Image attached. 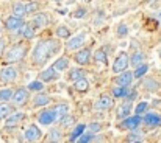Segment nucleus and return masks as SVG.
Wrapping results in <instances>:
<instances>
[{"label": "nucleus", "instance_id": "1", "mask_svg": "<svg viewBox=\"0 0 161 143\" xmlns=\"http://www.w3.org/2000/svg\"><path fill=\"white\" fill-rule=\"evenodd\" d=\"M61 48V44L56 39H41L31 50V64L35 67H44L52 56L56 54Z\"/></svg>", "mask_w": 161, "mask_h": 143}, {"label": "nucleus", "instance_id": "2", "mask_svg": "<svg viewBox=\"0 0 161 143\" xmlns=\"http://www.w3.org/2000/svg\"><path fill=\"white\" fill-rule=\"evenodd\" d=\"M28 50H30V45H28V41H25V39L14 44V45H11L3 53L5 64H17V62L24 61L25 56L28 54Z\"/></svg>", "mask_w": 161, "mask_h": 143}, {"label": "nucleus", "instance_id": "3", "mask_svg": "<svg viewBox=\"0 0 161 143\" xmlns=\"http://www.w3.org/2000/svg\"><path fill=\"white\" fill-rule=\"evenodd\" d=\"M128 67H130V54H128L127 51H120V53L116 56L114 62H113L111 72H113L114 75H119V73L125 72Z\"/></svg>", "mask_w": 161, "mask_h": 143}, {"label": "nucleus", "instance_id": "4", "mask_svg": "<svg viewBox=\"0 0 161 143\" xmlns=\"http://www.w3.org/2000/svg\"><path fill=\"white\" fill-rule=\"evenodd\" d=\"M58 114L55 110V107H44L39 114H38V123L42 126H52L53 123L58 121Z\"/></svg>", "mask_w": 161, "mask_h": 143}, {"label": "nucleus", "instance_id": "5", "mask_svg": "<svg viewBox=\"0 0 161 143\" xmlns=\"http://www.w3.org/2000/svg\"><path fill=\"white\" fill-rule=\"evenodd\" d=\"M141 123H142V117H141V115H138V114L131 115V114H130L128 117H125V118L120 120V123L117 125V128L122 129V131H131V129L139 128Z\"/></svg>", "mask_w": 161, "mask_h": 143}, {"label": "nucleus", "instance_id": "6", "mask_svg": "<svg viewBox=\"0 0 161 143\" xmlns=\"http://www.w3.org/2000/svg\"><path fill=\"white\" fill-rule=\"evenodd\" d=\"M72 59H74V61H75L78 65H81V67L89 65V62H91V59H92V51H91V48L81 47L80 50L74 51Z\"/></svg>", "mask_w": 161, "mask_h": 143}, {"label": "nucleus", "instance_id": "7", "mask_svg": "<svg viewBox=\"0 0 161 143\" xmlns=\"http://www.w3.org/2000/svg\"><path fill=\"white\" fill-rule=\"evenodd\" d=\"M86 39H88V34L86 33H80V34H77V36H70L69 39H67V42H66V51H77V50H80L81 47H85V42H86Z\"/></svg>", "mask_w": 161, "mask_h": 143}, {"label": "nucleus", "instance_id": "8", "mask_svg": "<svg viewBox=\"0 0 161 143\" xmlns=\"http://www.w3.org/2000/svg\"><path fill=\"white\" fill-rule=\"evenodd\" d=\"M28 98H30V90H28V87H17V89H14V94H13V104L14 106H17V107H20V106H25L27 103H28Z\"/></svg>", "mask_w": 161, "mask_h": 143}, {"label": "nucleus", "instance_id": "9", "mask_svg": "<svg viewBox=\"0 0 161 143\" xmlns=\"http://www.w3.org/2000/svg\"><path fill=\"white\" fill-rule=\"evenodd\" d=\"M17 76H19V72L13 64H8L0 70V81L2 83H16Z\"/></svg>", "mask_w": 161, "mask_h": 143}, {"label": "nucleus", "instance_id": "10", "mask_svg": "<svg viewBox=\"0 0 161 143\" xmlns=\"http://www.w3.org/2000/svg\"><path fill=\"white\" fill-rule=\"evenodd\" d=\"M24 22H25L24 17H17V16L11 14V16H8V17L5 19L3 25H5V30H6V31L14 33V31H19V30H20V27L24 25Z\"/></svg>", "mask_w": 161, "mask_h": 143}, {"label": "nucleus", "instance_id": "11", "mask_svg": "<svg viewBox=\"0 0 161 143\" xmlns=\"http://www.w3.org/2000/svg\"><path fill=\"white\" fill-rule=\"evenodd\" d=\"M24 137H25L27 142L36 143V142H39V140L42 139V131H41V128H39L38 125H30V126L25 129Z\"/></svg>", "mask_w": 161, "mask_h": 143}, {"label": "nucleus", "instance_id": "12", "mask_svg": "<svg viewBox=\"0 0 161 143\" xmlns=\"http://www.w3.org/2000/svg\"><path fill=\"white\" fill-rule=\"evenodd\" d=\"M142 125L147 128H161V114L147 110L142 115Z\"/></svg>", "mask_w": 161, "mask_h": 143}, {"label": "nucleus", "instance_id": "13", "mask_svg": "<svg viewBox=\"0 0 161 143\" xmlns=\"http://www.w3.org/2000/svg\"><path fill=\"white\" fill-rule=\"evenodd\" d=\"M30 22H31V25H33L36 30H38V28H44V27H47V25L50 23V14L38 11V13L33 14V17H31Z\"/></svg>", "mask_w": 161, "mask_h": 143}, {"label": "nucleus", "instance_id": "14", "mask_svg": "<svg viewBox=\"0 0 161 143\" xmlns=\"http://www.w3.org/2000/svg\"><path fill=\"white\" fill-rule=\"evenodd\" d=\"M114 106V98L111 95H102L94 104V109L99 110V112H107V110H111Z\"/></svg>", "mask_w": 161, "mask_h": 143}, {"label": "nucleus", "instance_id": "15", "mask_svg": "<svg viewBox=\"0 0 161 143\" xmlns=\"http://www.w3.org/2000/svg\"><path fill=\"white\" fill-rule=\"evenodd\" d=\"M25 114L24 112H11L5 120V128H8V129H11V128H16L17 125H20L24 120H25Z\"/></svg>", "mask_w": 161, "mask_h": 143}, {"label": "nucleus", "instance_id": "16", "mask_svg": "<svg viewBox=\"0 0 161 143\" xmlns=\"http://www.w3.org/2000/svg\"><path fill=\"white\" fill-rule=\"evenodd\" d=\"M133 79H135L133 72L125 70V72L119 73V75L114 78V84H116V86H122V87H130V84L133 83Z\"/></svg>", "mask_w": 161, "mask_h": 143}, {"label": "nucleus", "instance_id": "17", "mask_svg": "<svg viewBox=\"0 0 161 143\" xmlns=\"http://www.w3.org/2000/svg\"><path fill=\"white\" fill-rule=\"evenodd\" d=\"M38 79H39V81H42L44 84H46V83H53V81L58 79V72H56L53 67L50 65V67H47V69H44V70H41V72H39Z\"/></svg>", "mask_w": 161, "mask_h": 143}, {"label": "nucleus", "instance_id": "18", "mask_svg": "<svg viewBox=\"0 0 161 143\" xmlns=\"http://www.w3.org/2000/svg\"><path fill=\"white\" fill-rule=\"evenodd\" d=\"M50 101H52L50 95H47V94H44V92L41 90V92H38V94L35 95L33 101H31V107H35V109H38V107H46V106L50 104Z\"/></svg>", "mask_w": 161, "mask_h": 143}, {"label": "nucleus", "instance_id": "19", "mask_svg": "<svg viewBox=\"0 0 161 143\" xmlns=\"http://www.w3.org/2000/svg\"><path fill=\"white\" fill-rule=\"evenodd\" d=\"M19 34L25 39V41H31L36 36V28L31 25V22H24V25L19 30Z\"/></svg>", "mask_w": 161, "mask_h": 143}, {"label": "nucleus", "instance_id": "20", "mask_svg": "<svg viewBox=\"0 0 161 143\" xmlns=\"http://www.w3.org/2000/svg\"><path fill=\"white\" fill-rule=\"evenodd\" d=\"M142 87L147 92H157L160 89V81L155 76H147L142 79Z\"/></svg>", "mask_w": 161, "mask_h": 143}, {"label": "nucleus", "instance_id": "21", "mask_svg": "<svg viewBox=\"0 0 161 143\" xmlns=\"http://www.w3.org/2000/svg\"><path fill=\"white\" fill-rule=\"evenodd\" d=\"M47 139H49V142H50V143H61V142H63V139H64L63 128H56V126L50 128Z\"/></svg>", "mask_w": 161, "mask_h": 143}, {"label": "nucleus", "instance_id": "22", "mask_svg": "<svg viewBox=\"0 0 161 143\" xmlns=\"http://www.w3.org/2000/svg\"><path fill=\"white\" fill-rule=\"evenodd\" d=\"M69 64H70L69 58H66V56H59L53 64H52V67H53L58 73H61V72H66V70L69 69Z\"/></svg>", "mask_w": 161, "mask_h": 143}, {"label": "nucleus", "instance_id": "23", "mask_svg": "<svg viewBox=\"0 0 161 143\" xmlns=\"http://www.w3.org/2000/svg\"><path fill=\"white\" fill-rule=\"evenodd\" d=\"M67 78H69V81L75 83V81H78V79H81V78H86V70H85V69H80V67L70 69Z\"/></svg>", "mask_w": 161, "mask_h": 143}, {"label": "nucleus", "instance_id": "24", "mask_svg": "<svg viewBox=\"0 0 161 143\" xmlns=\"http://www.w3.org/2000/svg\"><path fill=\"white\" fill-rule=\"evenodd\" d=\"M11 9H13V14L17 16V17H25L27 16V8H25L24 2H14Z\"/></svg>", "mask_w": 161, "mask_h": 143}, {"label": "nucleus", "instance_id": "25", "mask_svg": "<svg viewBox=\"0 0 161 143\" xmlns=\"http://www.w3.org/2000/svg\"><path fill=\"white\" fill-rule=\"evenodd\" d=\"M55 36H56L58 39H69V38L72 36V33H70L69 27H66V25H58V27L55 28Z\"/></svg>", "mask_w": 161, "mask_h": 143}, {"label": "nucleus", "instance_id": "26", "mask_svg": "<svg viewBox=\"0 0 161 143\" xmlns=\"http://www.w3.org/2000/svg\"><path fill=\"white\" fill-rule=\"evenodd\" d=\"M74 89L78 94H86L89 90V81L86 78H81V79H78V81L74 83Z\"/></svg>", "mask_w": 161, "mask_h": 143}, {"label": "nucleus", "instance_id": "27", "mask_svg": "<svg viewBox=\"0 0 161 143\" xmlns=\"http://www.w3.org/2000/svg\"><path fill=\"white\" fill-rule=\"evenodd\" d=\"M146 61V54L142 53V51H135L131 56H130V65L135 69V67H138L139 64H142Z\"/></svg>", "mask_w": 161, "mask_h": 143}, {"label": "nucleus", "instance_id": "28", "mask_svg": "<svg viewBox=\"0 0 161 143\" xmlns=\"http://www.w3.org/2000/svg\"><path fill=\"white\" fill-rule=\"evenodd\" d=\"M86 131V125L85 123H78V125H75V128L72 129V132H70V143H74L83 132Z\"/></svg>", "mask_w": 161, "mask_h": 143}, {"label": "nucleus", "instance_id": "29", "mask_svg": "<svg viewBox=\"0 0 161 143\" xmlns=\"http://www.w3.org/2000/svg\"><path fill=\"white\" fill-rule=\"evenodd\" d=\"M92 59H94L96 64H107L108 62L107 53L103 51V48H97V50L92 53Z\"/></svg>", "mask_w": 161, "mask_h": 143}, {"label": "nucleus", "instance_id": "30", "mask_svg": "<svg viewBox=\"0 0 161 143\" xmlns=\"http://www.w3.org/2000/svg\"><path fill=\"white\" fill-rule=\"evenodd\" d=\"M128 94V87H122V86H116L114 84V87L111 89V96L113 98H125Z\"/></svg>", "mask_w": 161, "mask_h": 143}, {"label": "nucleus", "instance_id": "31", "mask_svg": "<svg viewBox=\"0 0 161 143\" xmlns=\"http://www.w3.org/2000/svg\"><path fill=\"white\" fill-rule=\"evenodd\" d=\"M11 112H14V107L9 103H3L0 101V120H5Z\"/></svg>", "mask_w": 161, "mask_h": 143}, {"label": "nucleus", "instance_id": "32", "mask_svg": "<svg viewBox=\"0 0 161 143\" xmlns=\"http://www.w3.org/2000/svg\"><path fill=\"white\" fill-rule=\"evenodd\" d=\"M131 114V103L128 101V103H125V104H122L119 109H117V118H125V117H128Z\"/></svg>", "mask_w": 161, "mask_h": 143}, {"label": "nucleus", "instance_id": "33", "mask_svg": "<svg viewBox=\"0 0 161 143\" xmlns=\"http://www.w3.org/2000/svg\"><path fill=\"white\" fill-rule=\"evenodd\" d=\"M58 123H59V128H69V126H72L74 123H75V120H74V117L72 115H69V114H66V115H61L59 118H58Z\"/></svg>", "mask_w": 161, "mask_h": 143}, {"label": "nucleus", "instance_id": "34", "mask_svg": "<svg viewBox=\"0 0 161 143\" xmlns=\"http://www.w3.org/2000/svg\"><path fill=\"white\" fill-rule=\"evenodd\" d=\"M149 72V64H146V62H142V64H139L138 67H135V72H133V76L138 79V78H142L146 73Z\"/></svg>", "mask_w": 161, "mask_h": 143}, {"label": "nucleus", "instance_id": "35", "mask_svg": "<svg viewBox=\"0 0 161 143\" xmlns=\"http://www.w3.org/2000/svg\"><path fill=\"white\" fill-rule=\"evenodd\" d=\"M13 94H14V89H9V87L0 89V101L9 103V101L13 100Z\"/></svg>", "mask_w": 161, "mask_h": 143}, {"label": "nucleus", "instance_id": "36", "mask_svg": "<svg viewBox=\"0 0 161 143\" xmlns=\"http://www.w3.org/2000/svg\"><path fill=\"white\" fill-rule=\"evenodd\" d=\"M102 129H103V125L102 123H89V125H86V131L88 132H91V134H94V135H97V134H100L102 132Z\"/></svg>", "mask_w": 161, "mask_h": 143}, {"label": "nucleus", "instance_id": "37", "mask_svg": "<svg viewBox=\"0 0 161 143\" xmlns=\"http://www.w3.org/2000/svg\"><path fill=\"white\" fill-rule=\"evenodd\" d=\"M25 8H27V14H35L39 9V2L38 0H30L28 3H25Z\"/></svg>", "mask_w": 161, "mask_h": 143}, {"label": "nucleus", "instance_id": "38", "mask_svg": "<svg viewBox=\"0 0 161 143\" xmlns=\"http://www.w3.org/2000/svg\"><path fill=\"white\" fill-rule=\"evenodd\" d=\"M42 89H44V83L39 81V79H38V81H31V83L28 84V90H30V92H41Z\"/></svg>", "mask_w": 161, "mask_h": 143}, {"label": "nucleus", "instance_id": "39", "mask_svg": "<svg viewBox=\"0 0 161 143\" xmlns=\"http://www.w3.org/2000/svg\"><path fill=\"white\" fill-rule=\"evenodd\" d=\"M147 110H149V103H147V101H141V103L135 107V114H138V115H141V117H142Z\"/></svg>", "mask_w": 161, "mask_h": 143}, {"label": "nucleus", "instance_id": "40", "mask_svg": "<svg viewBox=\"0 0 161 143\" xmlns=\"http://www.w3.org/2000/svg\"><path fill=\"white\" fill-rule=\"evenodd\" d=\"M53 107H55V110H56V114H58V117L69 114V104H67V103H61V104H56V106H53Z\"/></svg>", "mask_w": 161, "mask_h": 143}, {"label": "nucleus", "instance_id": "41", "mask_svg": "<svg viewBox=\"0 0 161 143\" xmlns=\"http://www.w3.org/2000/svg\"><path fill=\"white\" fill-rule=\"evenodd\" d=\"M92 139H94V134H91V132L85 131V132L77 139V143H91L92 142Z\"/></svg>", "mask_w": 161, "mask_h": 143}, {"label": "nucleus", "instance_id": "42", "mask_svg": "<svg viewBox=\"0 0 161 143\" xmlns=\"http://www.w3.org/2000/svg\"><path fill=\"white\" fill-rule=\"evenodd\" d=\"M116 34H117V38H127V34H128V27H127L125 23H119Z\"/></svg>", "mask_w": 161, "mask_h": 143}, {"label": "nucleus", "instance_id": "43", "mask_svg": "<svg viewBox=\"0 0 161 143\" xmlns=\"http://www.w3.org/2000/svg\"><path fill=\"white\" fill-rule=\"evenodd\" d=\"M138 131H139L138 128H136V129H131V131H130V134H128V137H127V142H135V140H139L141 134H139Z\"/></svg>", "mask_w": 161, "mask_h": 143}, {"label": "nucleus", "instance_id": "44", "mask_svg": "<svg viewBox=\"0 0 161 143\" xmlns=\"http://www.w3.org/2000/svg\"><path fill=\"white\" fill-rule=\"evenodd\" d=\"M85 14H86V9H85L83 6H80V8H77V11L74 13V17H75V19H81V17H85Z\"/></svg>", "mask_w": 161, "mask_h": 143}, {"label": "nucleus", "instance_id": "45", "mask_svg": "<svg viewBox=\"0 0 161 143\" xmlns=\"http://www.w3.org/2000/svg\"><path fill=\"white\" fill-rule=\"evenodd\" d=\"M136 96H138V92L133 89V90H128V94H127V96H125V100H127V101H133Z\"/></svg>", "mask_w": 161, "mask_h": 143}, {"label": "nucleus", "instance_id": "46", "mask_svg": "<svg viewBox=\"0 0 161 143\" xmlns=\"http://www.w3.org/2000/svg\"><path fill=\"white\" fill-rule=\"evenodd\" d=\"M5 50H6V42H5V39H0V58H3Z\"/></svg>", "mask_w": 161, "mask_h": 143}, {"label": "nucleus", "instance_id": "47", "mask_svg": "<svg viewBox=\"0 0 161 143\" xmlns=\"http://www.w3.org/2000/svg\"><path fill=\"white\" fill-rule=\"evenodd\" d=\"M157 20H158V23L161 25V11L158 13V14H157Z\"/></svg>", "mask_w": 161, "mask_h": 143}, {"label": "nucleus", "instance_id": "48", "mask_svg": "<svg viewBox=\"0 0 161 143\" xmlns=\"http://www.w3.org/2000/svg\"><path fill=\"white\" fill-rule=\"evenodd\" d=\"M131 143H141V140H135V142H131Z\"/></svg>", "mask_w": 161, "mask_h": 143}, {"label": "nucleus", "instance_id": "49", "mask_svg": "<svg viewBox=\"0 0 161 143\" xmlns=\"http://www.w3.org/2000/svg\"><path fill=\"white\" fill-rule=\"evenodd\" d=\"M158 56H160V59H161V48H160V51H158Z\"/></svg>", "mask_w": 161, "mask_h": 143}, {"label": "nucleus", "instance_id": "50", "mask_svg": "<svg viewBox=\"0 0 161 143\" xmlns=\"http://www.w3.org/2000/svg\"><path fill=\"white\" fill-rule=\"evenodd\" d=\"M55 2H61V0H55Z\"/></svg>", "mask_w": 161, "mask_h": 143}]
</instances>
